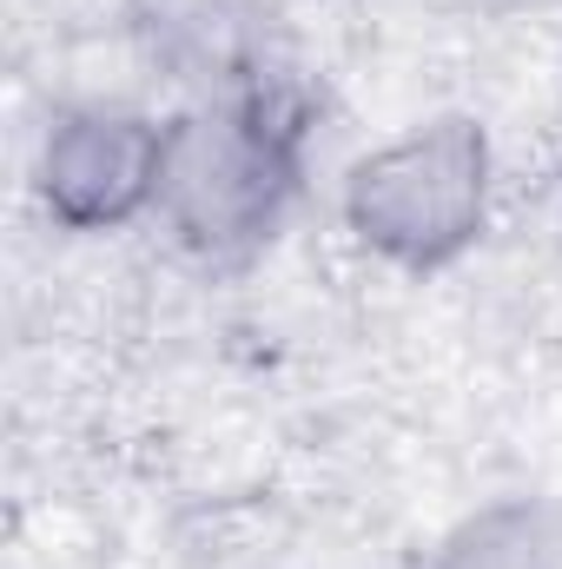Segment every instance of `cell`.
<instances>
[{
    "label": "cell",
    "instance_id": "3",
    "mask_svg": "<svg viewBox=\"0 0 562 569\" xmlns=\"http://www.w3.org/2000/svg\"><path fill=\"white\" fill-rule=\"evenodd\" d=\"M165 113L133 100H67L47 113L27 159L33 212L73 239H113L159 206Z\"/></svg>",
    "mask_w": 562,
    "mask_h": 569
},
{
    "label": "cell",
    "instance_id": "2",
    "mask_svg": "<svg viewBox=\"0 0 562 569\" xmlns=\"http://www.w3.org/2000/svg\"><path fill=\"white\" fill-rule=\"evenodd\" d=\"M496 212V146L476 113H430L364 146L338 179L344 239L404 279H436L470 259Z\"/></svg>",
    "mask_w": 562,
    "mask_h": 569
},
{
    "label": "cell",
    "instance_id": "1",
    "mask_svg": "<svg viewBox=\"0 0 562 569\" xmlns=\"http://www.w3.org/2000/svg\"><path fill=\"white\" fill-rule=\"evenodd\" d=\"M311 172V100L291 73H272L239 93L185 100L165 113V159H159V232L212 266H252L272 252Z\"/></svg>",
    "mask_w": 562,
    "mask_h": 569
},
{
    "label": "cell",
    "instance_id": "4",
    "mask_svg": "<svg viewBox=\"0 0 562 569\" xmlns=\"http://www.w3.org/2000/svg\"><path fill=\"white\" fill-rule=\"evenodd\" d=\"M430 569H562V503L490 497L436 537Z\"/></svg>",
    "mask_w": 562,
    "mask_h": 569
}]
</instances>
